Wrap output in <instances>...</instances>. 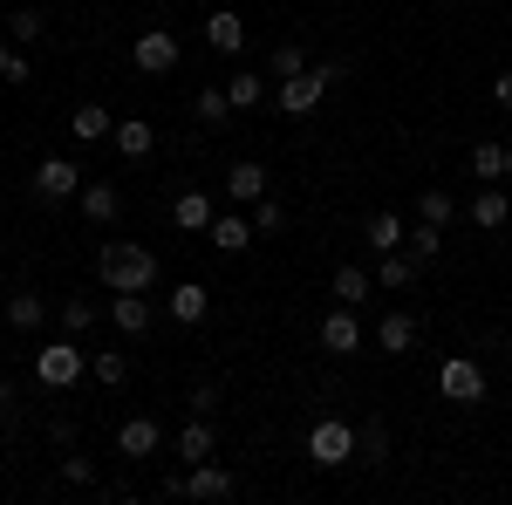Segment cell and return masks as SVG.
Listing matches in <instances>:
<instances>
[{"label": "cell", "mask_w": 512, "mask_h": 505, "mask_svg": "<svg viewBox=\"0 0 512 505\" xmlns=\"http://www.w3.org/2000/svg\"><path fill=\"white\" fill-rule=\"evenodd\" d=\"M410 253H417V260H437V253H444V226L417 219V226H410Z\"/></svg>", "instance_id": "obj_33"}, {"label": "cell", "mask_w": 512, "mask_h": 505, "mask_svg": "<svg viewBox=\"0 0 512 505\" xmlns=\"http://www.w3.org/2000/svg\"><path fill=\"white\" fill-rule=\"evenodd\" d=\"M171 492H185L198 505H226L239 492V478L226 465H212V458H198V465H185V478H171Z\"/></svg>", "instance_id": "obj_3"}, {"label": "cell", "mask_w": 512, "mask_h": 505, "mask_svg": "<svg viewBox=\"0 0 512 505\" xmlns=\"http://www.w3.org/2000/svg\"><path fill=\"white\" fill-rule=\"evenodd\" d=\"M62 485H96V465L89 458H62Z\"/></svg>", "instance_id": "obj_39"}, {"label": "cell", "mask_w": 512, "mask_h": 505, "mask_svg": "<svg viewBox=\"0 0 512 505\" xmlns=\"http://www.w3.org/2000/svg\"><path fill=\"white\" fill-rule=\"evenodd\" d=\"M492 103H499V110H512V69L499 82H492Z\"/></svg>", "instance_id": "obj_41"}, {"label": "cell", "mask_w": 512, "mask_h": 505, "mask_svg": "<svg viewBox=\"0 0 512 505\" xmlns=\"http://www.w3.org/2000/svg\"><path fill=\"white\" fill-rule=\"evenodd\" d=\"M62 328H69V335H89V328H96V301L69 294V301H62Z\"/></svg>", "instance_id": "obj_34"}, {"label": "cell", "mask_w": 512, "mask_h": 505, "mask_svg": "<svg viewBox=\"0 0 512 505\" xmlns=\"http://www.w3.org/2000/svg\"><path fill=\"white\" fill-rule=\"evenodd\" d=\"M69 130H76V144H103L117 123H110V110H103V103H82L76 117H69Z\"/></svg>", "instance_id": "obj_23"}, {"label": "cell", "mask_w": 512, "mask_h": 505, "mask_svg": "<svg viewBox=\"0 0 512 505\" xmlns=\"http://www.w3.org/2000/svg\"><path fill=\"white\" fill-rule=\"evenodd\" d=\"M35 192L48 198V205H62V198L82 192V171L69 164V157H41V164H35Z\"/></svg>", "instance_id": "obj_8"}, {"label": "cell", "mask_w": 512, "mask_h": 505, "mask_svg": "<svg viewBox=\"0 0 512 505\" xmlns=\"http://www.w3.org/2000/svg\"><path fill=\"white\" fill-rule=\"evenodd\" d=\"M355 465H390V430H383V424L355 430Z\"/></svg>", "instance_id": "obj_26"}, {"label": "cell", "mask_w": 512, "mask_h": 505, "mask_svg": "<svg viewBox=\"0 0 512 505\" xmlns=\"http://www.w3.org/2000/svg\"><path fill=\"white\" fill-rule=\"evenodd\" d=\"M130 69L137 76H171L178 69V35L171 28H144V35L130 41Z\"/></svg>", "instance_id": "obj_5"}, {"label": "cell", "mask_w": 512, "mask_h": 505, "mask_svg": "<svg viewBox=\"0 0 512 505\" xmlns=\"http://www.w3.org/2000/svg\"><path fill=\"white\" fill-rule=\"evenodd\" d=\"M96 273H103L110 294H151V287H158V253L137 246V239H110V246L96 253Z\"/></svg>", "instance_id": "obj_1"}, {"label": "cell", "mask_w": 512, "mask_h": 505, "mask_svg": "<svg viewBox=\"0 0 512 505\" xmlns=\"http://www.w3.org/2000/svg\"><path fill=\"white\" fill-rule=\"evenodd\" d=\"M362 239H369V246H376V253H396V246H403V219H396V212H376V219H369V226H362Z\"/></svg>", "instance_id": "obj_27"}, {"label": "cell", "mask_w": 512, "mask_h": 505, "mask_svg": "<svg viewBox=\"0 0 512 505\" xmlns=\"http://www.w3.org/2000/svg\"><path fill=\"white\" fill-rule=\"evenodd\" d=\"M321 349L328 355H355L362 349V321H355V308H335L328 321H321Z\"/></svg>", "instance_id": "obj_12"}, {"label": "cell", "mask_w": 512, "mask_h": 505, "mask_svg": "<svg viewBox=\"0 0 512 505\" xmlns=\"http://www.w3.org/2000/svg\"><path fill=\"white\" fill-rule=\"evenodd\" d=\"M110 144H117V151L130 157V164H137V157H151V151H158V130H151L144 117H123L117 130H110Z\"/></svg>", "instance_id": "obj_16"}, {"label": "cell", "mask_w": 512, "mask_h": 505, "mask_svg": "<svg viewBox=\"0 0 512 505\" xmlns=\"http://www.w3.org/2000/svg\"><path fill=\"white\" fill-rule=\"evenodd\" d=\"M506 178H512V144H506Z\"/></svg>", "instance_id": "obj_44"}, {"label": "cell", "mask_w": 512, "mask_h": 505, "mask_svg": "<svg viewBox=\"0 0 512 505\" xmlns=\"http://www.w3.org/2000/svg\"><path fill=\"white\" fill-rule=\"evenodd\" d=\"M192 417H219V383H198L192 389Z\"/></svg>", "instance_id": "obj_38"}, {"label": "cell", "mask_w": 512, "mask_h": 505, "mask_svg": "<svg viewBox=\"0 0 512 505\" xmlns=\"http://www.w3.org/2000/svg\"><path fill=\"white\" fill-rule=\"evenodd\" d=\"M41 28H48V21H41L35 7H21V14H7V41H14V48H28V41H41Z\"/></svg>", "instance_id": "obj_32"}, {"label": "cell", "mask_w": 512, "mask_h": 505, "mask_svg": "<svg viewBox=\"0 0 512 505\" xmlns=\"http://www.w3.org/2000/svg\"><path fill=\"white\" fill-rule=\"evenodd\" d=\"M280 226H287L280 198H260V205H253V233H280Z\"/></svg>", "instance_id": "obj_37"}, {"label": "cell", "mask_w": 512, "mask_h": 505, "mask_svg": "<svg viewBox=\"0 0 512 505\" xmlns=\"http://www.w3.org/2000/svg\"><path fill=\"white\" fill-rule=\"evenodd\" d=\"M212 451H219V437H212V417H192V424L178 430V458H185V465L212 458Z\"/></svg>", "instance_id": "obj_22"}, {"label": "cell", "mask_w": 512, "mask_h": 505, "mask_svg": "<svg viewBox=\"0 0 512 505\" xmlns=\"http://www.w3.org/2000/svg\"><path fill=\"white\" fill-rule=\"evenodd\" d=\"M89 376H96V383H110V389H123V383H130V355H123V349H103L96 362H89Z\"/></svg>", "instance_id": "obj_31"}, {"label": "cell", "mask_w": 512, "mask_h": 505, "mask_svg": "<svg viewBox=\"0 0 512 505\" xmlns=\"http://www.w3.org/2000/svg\"><path fill=\"white\" fill-rule=\"evenodd\" d=\"M226 192H233V205H260V198H267V164H260V157H239Z\"/></svg>", "instance_id": "obj_13"}, {"label": "cell", "mask_w": 512, "mask_h": 505, "mask_svg": "<svg viewBox=\"0 0 512 505\" xmlns=\"http://www.w3.org/2000/svg\"><path fill=\"white\" fill-rule=\"evenodd\" d=\"M437 389H444L451 403H485V369H478L472 355H451V362L437 369Z\"/></svg>", "instance_id": "obj_7"}, {"label": "cell", "mask_w": 512, "mask_h": 505, "mask_svg": "<svg viewBox=\"0 0 512 505\" xmlns=\"http://www.w3.org/2000/svg\"><path fill=\"white\" fill-rule=\"evenodd\" d=\"M506 219H512V192H506V185H485V192L472 198V226H478V233H499Z\"/></svg>", "instance_id": "obj_14"}, {"label": "cell", "mask_w": 512, "mask_h": 505, "mask_svg": "<svg viewBox=\"0 0 512 505\" xmlns=\"http://www.w3.org/2000/svg\"><path fill=\"white\" fill-rule=\"evenodd\" d=\"M164 314H171L178 328H198V321L212 314V287H198V280H178V287L164 294Z\"/></svg>", "instance_id": "obj_10"}, {"label": "cell", "mask_w": 512, "mask_h": 505, "mask_svg": "<svg viewBox=\"0 0 512 505\" xmlns=\"http://www.w3.org/2000/svg\"><path fill=\"white\" fill-rule=\"evenodd\" d=\"M110 321H117L123 335H144L158 314H151V301H144V294H110Z\"/></svg>", "instance_id": "obj_19"}, {"label": "cell", "mask_w": 512, "mask_h": 505, "mask_svg": "<svg viewBox=\"0 0 512 505\" xmlns=\"http://www.w3.org/2000/svg\"><path fill=\"white\" fill-rule=\"evenodd\" d=\"M369 287H376V273H362V267H335V301H342V308L369 301Z\"/></svg>", "instance_id": "obj_28"}, {"label": "cell", "mask_w": 512, "mask_h": 505, "mask_svg": "<svg viewBox=\"0 0 512 505\" xmlns=\"http://www.w3.org/2000/svg\"><path fill=\"white\" fill-rule=\"evenodd\" d=\"M82 369H89V362H82L76 335H69V342H48V349H35V376H41V389H69Z\"/></svg>", "instance_id": "obj_6"}, {"label": "cell", "mask_w": 512, "mask_h": 505, "mask_svg": "<svg viewBox=\"0 0 512 505\" xmlns=\"http://www.w3.org/2000/svg\"><path fill=\"white\" fill-rule=\"evenodd\" d=\"M28 76H35V69H28V55L14 48V55H7V69H0V82H28Z\"/></svg>", "instance_id": "obj_40"}, {"label": "cell", "mask_w": 512, "mask_h": 505, "mask_svg": "<svg viewBox=\"0 0 512 505\" xmlns=\"http://www.w3.org/2000/svg\"><path fill=\"white\" fill-rule=\"evenodd\" d=\"M158 444H164V430L151 424V417H123V430H117V451H123V458H151Z\"/></svg>", "instance_id": "obj_15"}, {"label": "cell", "mask_w": 512, "mask_h": 505, "mask_svg": "<svg viewBox=\"0 0 512 505\" xmlns=\"http://www.w3.org/2000/svg\"><path fill=\"white\" fill-rule=\"evenodd\" d=\"M308 458H315L321 471L349 465L355 458V424L349 417H315V424H308Z\"/></svg>", "instance_id": "obj_2"}, {"label": "cell", "mask_w": 512, "mask_h": 505, "mask_svg": "<svg viewBox=\"0 0 512 505\" xmlns=\"http://www.w3.org/2000/svg\"><path fill=\"white\" fill-rule=\"evenodd\" d=\"M0 410H14V383L7 376H0Z\"/></svg>", "instance_id": "obj_42"}, {"label": "cell", "mask_w": 512, "mask_h": 505, "mask_svg": "<svg viewBox=\"0 0 512 505\" xmlns=\"http://www.w3.org/2000/svg\"><path fill=\"white\" fill-rule=\"evenodd\" d=\"M267 69H274V82H280V76H301V69H308V55H301V41H280L274 55H267Z\"/></svg>", "instance_id": "obj_35"}, {"label": "cell", "mask_w": 512, "mask_h": 505, "mask_svg": "<svg viewBox=\"0 0 512 505\" xmlns=\"http://www.w3.org/2000/svg\"><path fill=\"white\" fill-rule=\"evenodd\" d=\"M192 117H198V130H226V117H233V96H226V89H198Z\"/></svg>", "instance_id": "obj_25"}, {"label": "cell", "mask_w": 512, "mask_h": 505, "mask_svg": "<svg viewBox=\"0 0 512 505\" xmlns=\"http://www.w3.org/2000/svg\"><path fill=\"white\" fill-rule=\"evenodd\" d=\"M76 205H82L89 226H117V219H123V192H117V185H103V178H82Z\"/></svg>", "instance_id": "obj_9"}, {"label": "cell", "mask_w": 512, "mask_h": 505, "mask_svg": "<svg viewBox=\"0 0 512 505\" xmlns=\"http://www.w3.org/2000/svg\"><path fill=\"white\" fill-rule=\"evenodd\" d=\"M7 55H14V48H7V35H0V69H7Z\"/></svg>", "instance_id": "obj_43"}, {"label": "cell", "mask_w": 512, "mask_h": 505, "mask_svg": "<svg viewBox=\"0 0 512 505\" xmlns=\"http://www.w3.org/2000/svg\"><path fill=\"white\" fill-rule=\"evenodd\" d=\"M226 96H233V110H260L274 89H267V76H233V82H226Z\"/></svg>", "instance_id": "obj_29"}, {"label": "cell", "mask_w": 512, "mask_h": 505, "mask_svg": "<svg viewBox=\"0 0 512 505\" xmlns=\"http://www.w3.org/2000/svg\"><path fill=\"white\" fill-rule=\"evenodd\" d=\"M328 89H335V82L321 76V69H301V76H280V82H274V103L287 110V117H315Z\"/></svg>", "instance_id": "obj_4"}, {"label": "cell", "mask_w": 512, "mask_h": 505, "mask_svg": "<svg viewBox=\"0 0 512 505\" xmlns=\"http://www.w3.org/2000/svg\"><path fill=\"white\" fill-rule=\"evenodd\" d=\"M205 239H212L219 253H246V246H253V219H239V212H219V219L205 226Z\"/></svg>", "instance_id": "obj_17"}, {"label": "cell", "mask_w": 512, "mask_h": 505, "mask_svg": "<svg viewBox=\"0 0 512 505\" xmlns=\"http://www.w3.org/2000/svg\"><path fill=\"white\" fill-rule=\"evenodd\" d=\"M41 321H48V301H41V294H7V328L35 335Z\"/></svg>", "instance_id": "obj_24"}, {"label": "cell", "mask_w": 512, "mask_h": 505, "mask_svg": "<svg viewBox=\"0 0 512 505\" xmlns=\"http://www.w3.org/2000/svg\"><path fill=\"white\" fill-rule=\"evenodd\" d=\"M171 219H178V233H205L219 212H212V198H205V192H192V185H185V192H178V205H171Z\"/></svg>", "instance_id": "obj_18"}, {"label": "cell", "mask_w": 512, "mask_h": 505, "mask_svg": "<svg viewBox=\"0 0 512 505\" xmlns=\"http://www.w3.org/2000/svg\"><path fill=\"white\" fill-rule=\"evenodd\" d=\"M376 342H383L390 355H410V349H417V321H410L403 308H396V314H383V321H376Z\"/></svg>", "instance_id": "obj_21"}, {"label": "cell", "mask_w": 512, "mask_h": 505, "mask_svg": "<svg viewBox=\"0 0 512 505\" xmlns=\"http://www.w3.org/2000/svg\"><path fill=\"white\" fill-rule=\"evenodd\" d=\"M205 41H212V55H239L246 48V21H239L233 7H212L205 14Z\"/></svg>", "instance_id": "obj_11"}, {"label": "cell", "mask_w": 512, "mask_h": 505, "mask_svg": "<svg viewBox=\"0 0 512 505\" xmlns=\"http://www.w3.org/2000/svg\"><path fill=\"white\" fill-rule=\"evenodd\" d=\"M417 212H424L431 226H451V219H458V198H451V192H424V198H417Z\"/></svg>", "instance_id": "obj_36"}, {"label": "cell", "mask_w": 512, "mask_h": 505, "mask_svg": "<svg viewBox=\"0 0 512 505\" xmlns=\"http://www.w3.org/2000/svg\"><path fill=\"white\" fill-rule=\"evenodd\" d=\"M472 178L499 185V178H506V144H472Z\"/></svg>", "instance_id": "obj_30"}, {"label": "cell", "mask_w": 512, "mask_h": 505, "mask_svg": "<svg viewBox=\"0 0 512 505\" xmlns=\"http://www.w3.org/2000/svg\"><path fill=\"white\" fill-rule=\"evenodd\" d=\"M417 267H424V260L396 246V253H383V267H376V287H383V294H403V287L417 280Z\"/></svg>", "instance_id": "obj_20"}]
</instances>
